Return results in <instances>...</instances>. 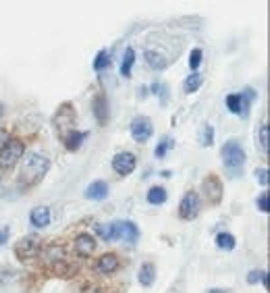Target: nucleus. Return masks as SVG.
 <instances>
[{
	"label": "nucleus",
	"mask_w": 270,
	"mask_h": 293,
	"mask_svg": "<svg viewBox=\"0 0 270 293\" xmlns=\"http://www.w3.org/2000/svg\"><path fill=\"white\" fill-rule=\"evenodd\" d=\"M23 152H25V146L21 139H7L5 146L0 148V169L3 171H11L21 158H23Z\"/></svg>",
	"instance_id": "3"
},
{
	"label": "nucleus",
	"mask_w": 270,
	"mask_h": 293,
	"mask_svg": "<svg viewBox=\"0 0 270 293\" xmlns=\"http://www.w3.org/2000/svg\"><path fill=\"white\" fill-rule=\"evenodd\" d=\"M92 108H94V115H96L98 123H100V125H106V121H108V104H106V96H104V94H98V96L94 98Z\"/></svg>",
	"instance_id": "15"
},
{
	"label": "nucleus",
	"mask_w": 270,
	"mask_h": 293,
	"mask_svg": "<svg viewBox=\"0 0 270 293\" xmlns=\"http://www.w3.org/2000/svg\"><path fill=\"white\" fill-rule=\"evenodd\" d=\"M9 239V227H3L0 229V245H5Z\"/></svg>",
	"instance_id": "34"
},
{
	"label": "nucleus",
	"mask_w": 270,
	"mask_h": 293,
	"mask_svg": "<svg viewBox=\"0 0 270 293\" xmlns=\"http://www.w3.org/2000/svg\"><path fill=\"white\" fill-rule=\"evenodd\" d=\"M258 208H260L264 214H268V210H270V206H268V191H264L260 198H258Z\"/></svg>",
	"instance_id": "30"
},
{
	"label": "nucleus",
	"mask_w": 270,
	"mask_h": 293,
	"mask_svg": "<svg viewBox=\"0 0 270 293\" xmlns=\"http://www.w3.org/2000/svg\"><path fill=\"white\" fill-rule=\"evenodd\" d=\"M200 214V195L195 191H187L179 204V216L183 220H193Z\"/></svg>",
	"instance_id": "4"
},
{
	"label": "nucleus",
	"mask_w": 270,
	"mask_h": 293,
	"mask_svg": "<svg viewBox=\"0 0 270 293\" xmlns=\"http://www.w3.org/2000/svg\"><path fill=\"white\" fill-rule=\"evenodd\" d=\"M135 63V50L133 48H127L123 54V63H121V75L123 77H129L131 75V69Z\"/></svg>",
	"instance_id": "21"
},
{
	"label": "nucleus",
	"mask_w": 270,
	"mask_h": 293,
	"mask_svg": "<svg viewBox=\"0 0 270 293\" xmlns=\"http://www.w3.org/2000/svg\"><path fill=\"white\" fill-rule=\"evenodd\" d=\"M30 222L36 227V229H44V227H48L50 225V208H46V206H38V208H34L32 210V214H30Z\"/></svg>",
	"instance_id": "11"
},
{
	"label": "nucleus",
	"mask_w": 270,
	"mask_h": 293,
	"mask_svg": "<svg viewBox=\"0 0 270 293\" xmlns=\"http://www.w3.org/2000/svg\"><path fill=\"white\" fill-rule=\"evenodd\" d=\"M216 245L220 249H226V252H231V249H235V237L231 233H220L216 237Z\"/></svg>",
	"instance_id": "24"
},
{
	"label": "nucleus",
	"mask_w": 270,
	"mask_h": 293,
	"mask_svg": "<svg viewBox=\"0 0 270 293\" xmlns=\"http://www.w3.org/2000/svg\"><path fill=\"white\" fill-rule=\"evenodd\" d=\"M75 249H77V254L79 256H92L94 254V249H96V239L92 235H77V239H75Z\"/></svg>",
	"instance_id": "14"
},
{
	"label": "nucleus",
	"mask_w": 270,
	"mask_h": 293,
	"mask_svg": "<svg viewBox=\"0 0 270 293\" xmlns=\"http://www.w3.org/2000/svg\"><path fill=\"white\" fill-rule=\"evenodd\" d=\"M40 249V237L38 235H27V237H21V239L15 243V256L19 260H27L38 254Z\"/></svg>",
	"instance_id": "5"
},
{
	"label": "nucleus",
	"mask_w": 270,
	"mask_h": 293,
	"mask_svg": "<svg viewBox=\"0 0 270 293\" xmlns=\"http://www.w3.org/2000/svg\"><path fill=\"white\" fill-rule=\"evenodd\" d=\"M220 154H222V162H224V166L229 169L233 175H239L241 173V169L245 166V150H243V146H241L237 139H229L224 146H222V150H220Z\"/></svg>",
	"instance_id": "2"
},
{
	"label": "nucleus",
	"mask_w": 270,
	"mask_h": 293,
	"mask_svg": "<svg viewBox=\"0 0 270 293\" xmlns=\"http://www.w3.org/2000/svg\"><path fill=\"white\" fill-rule=\"evenodd\" d=\"M75 123V110H73V106L71 104H63L61 108H59V113H56V117H54V125L61 129V135L65 137L69 131H73L71 129V125Z\"/></svg>",
	"instance_id": "8"
},
{
	"label": "nucleus",
	"mask_w": 270,
	"mask_h": 293,
	"mask_svg": "<svg viewBox=\"0 0 270 293\" xmlns=\"http://www.w3.org/2000/svg\"><path fill=\"white\" fill-rule=\"evenodd\" d=\"M121 239L129 241L131 245L137 243V239H139V229L135 227V222H131V220H121Z\"/></svg>",
	"instance_id": "17"
},
{
	"label": "nucleus",
	"mask_w": 270,
	"mask_h": 293,
	"mask_svg": "<svg viewBox=\"0 0 270 293\" xmlns=\"http://www.w3.org/2000/svg\"><path fill=\"white\" fill-rule=\"evenodd\" d=\"M255 179H258L264 187H268V169H258L255 171Z\"/></svg>",
	"instance_id": "32"
},
{
	"label": "nucleus",
	"mask_w": 270,
	"mask_h": 293,
	"mask_svg": "<svg viewBox=\"0 0 270 293\" xmlns=\"http://www.w3.org/2000/svg\"><path fill=\"white\" fill-rule=\"evenodd\" d=\"M83 293H100V289H94V287H88V289H85Z\"/></svg>",
	"instance_id": "36"
},
{
	"label": "nucleus",
	"mask_w": 270,
	"mask_h": 293,
	"mask_svg": "<svg viewBox=\"0 0 270 293\" xmlns=\"http://www.w3.org/2000/svg\"><path fill=\"white\" fill-rule=\"evenodd\" d=\"M210 293H226V291H222V289H212Z\"/></svg>",
	"instance_id": "37"
},
{
	"label": "nucleus",
	"mask_w": 270,
	"mask_h": 293,
	"mask_svg": "<svg viewBox=\"0 0 270 293\" xmlns=\"http://www.w3.org/2000/svg\"><path fill=\"white\" fill-rule=\"evenodd\" d=\"M110 67V57H108V52L106 50H100L98 52V57L94 59V69L96 71H104V69Z\"/></svg>",
	"instance_id": "26"
},
{
	"label": "nucleus",
	"mask_w": 270,
	"mask_h": 293,
	"mask_svg": "<svg viewBox=\"0 0 270 293\" xmlns=\"http://www.w3.org/2000/svg\"><path fill=\"white\" fill-rule=\"evenodd\" d=\"M50 169V162L46 156L42 154H27L23 158V166H21V173H19V185L21 187H34L38 185L42 179L46 177Z\"/></svg>",
	"instance_id": "1"
},
{
	"label": "nucleus",
	"mask_w": 270,
	"mask_h": 293,
	"mask_svg": "<svg viewBox=\"0 0 270 293\" xmlns=\"http://www.w3.org/2000/svg\"><path fill=\"white\" fill-rule=\"evenodd\" d=\"M154 133V125L148 117H135L133 123H131V137L135 139V142L139 144H144L148 142V139L152 137Z\"/></svg>",
	"instance_id": "6"
},
{
	"label": "nucleus",
	"mask_w": 270,
	"mask_h": 293,
	"mask_svg": "<svg viewBox=\"0 0 270 293\" xmlns=\"http://www.w3.org/2000/svg\"><path fill=\"white\" fill-rule=\"evenodd\" d=\"M148 204H152V206H160V204H164L166 202V189L164 187H152L150 191H148Z\"/></svg>",
	"instance_id": "22"
},
{
	"label": "nucleus",
	"mask_w": 270,
	"mask_h": 293,
	"mask_svg": "<svg viewBox=\"0 0 270 293\" xmlns=\"http://www.w3.org/2000/svg\"><path fill=\"white\" fill-rule=\"evenodd\" d=\"M144 59H146V63H148L152 69H156V71H160V69L166 67V59H162V54L156 52V50H146Z\"/></svg>",
	"instance_id": "20"
},
{
	"label": "nucleus",
	"mask_w": 270,
	"mask_h": 293,
	"mask_svg": "<svg viewBox=\"0 0 270 293\" xmlns=\"http://www.w3.org/2000/svg\"><path fill=\"white\" fill-rule=\"evenodd\" d=\"M260 278H262V270H251L249 276H247V283H249V285H255V283L260 281Z\"/></svg>",
	"instance_id": "33"
},
{
	"label": "nucleus",
	"mask_w": 270,
	"mask_h": 293,
	"mask_svg": "<svg viewBox=\"0 0 270 293\" xmlns=\"http://www.w3.org/2000/svg\"><path fill=\"white\" fill-rule=\"evenodd\" d=\"M202 48H193L191 50V54H189V67H191V71L195 73L197 71V67H200V63H202Z\"/></svg>",
	"instance_id": "29"
},
{
	"label": "nucleus",
	"mask_w": 270,
	"mask_h": 293,
	"mask_svg": "<svg viewBox=\"0 0 270 293\" xmlns=\"http://www.w3.org/2000/svg\"><path fill=\"white\" fill-rule=\"evenodd\" d=\"M152 92H154L156 96L162 94V100H166V96H168V94H166V83H158V81H156L154 86H152Z\"/></svg>",
	"instance_id": "31"
},
{
	"label": "nucleus",
	"mask_w": 270,
	"mask_h": 293,
	"mask_svg": "<svg viewBox=\"0 0 270 293\" xmlns=\"http://www.w3.org/2000/svg\"><path fill=\"white\" fill-rule=\"evenodd\" d=\"M85 137H88V131H77V129H73V131H69V133L63 137V144H65V148H67L69 152H77V150L81 148V144H83Z\"/></svg>",
	"instance_id": "13"
},
{
	"label": "nucleus",
	"mask_w": 270,
	"mask_h": 293,
	"mask_svg": "<svg viewBox=\"0 0 270 293\" xmlns=\"http://www.w3.org/2000/svg\"><path fill=\"white\" fill-rule=\"evenodd\" d=\"M226 108H229L233 115H241V108H243V96L241 94H229L226 96Z\"/></svg>",
	"instance_id": "23"
},
{
	"label": "nucleus",
	"mask_w": 270,
	"mask_h": 293,
	"mask_svg": "<svg viewBox=\"0 0 270 293\" xmlns=\"http://www.w3.org/2000/svg\"><path fill=\"white\" fill-rule=\"evenodd\" d=\"M96 268H98V272H102V274L115 272L119 268L117 254H104V256H100V260H98V264H96Z\"/></svg>",
	"instance_id": "16"
},
{
	"label": "nucleus",
	"mask_w": 270,
	"mask_h": 293,
	"mask_svg": "<svg viewBox=\"0 0 270 293\" xmlns=\"http://www.w3.org/2000/svg\"><path fill=\"white\" fill-rule=\"evenodd\" d=\"M85 198L88 200H94V202H102L108 198V185L104 181H94V183L88 185L85 189Z\"/></svg>",
	"instance_id": "10"
},
{
	"label": "nucleus",
	"mask_w": 270,
	"mask_h": 293,
	"mask_svg": "<svg viewBox=\"0 0 270 293\" xmlns=\"http://www.w3.org/2000/svg\"><path fill=\"white\" fill-rule=\"evenodd\" d=\"M258 148L264 152V154H268V125L264 123L260 131H258Z\"/></svg>",
	"instance_id": "28"
},
{
	"label": "nucleus",
	"mask_w": 270,
	"mask_h": 293,
	"mask_svg": "<svg viewBox=\"0 0 270 293\" xmlns=\"http://www.w3.org/2000/svg\"><path fill=\"white\" fill-rule=\"evenodd\" d=\"M200 144L202 146H212V144H214V127H212V125H206V127L202 129Z\"/></svg>",
	"instance_id": "27"
},
{
	"label": "nucleus",
	"mask_w": 270,
	"mask_h": 293,
	"mask_svg": "<svg viewBox=\"0 0 270 293\" xmlns=\"http://www.w3.org/2000/svg\"><path fill=\"white\" fill-rule=\"evenodd\" d=\"M202 83H204V75L195 71L183 81V90H185V94H193V92H197L202 88Z\"/></svg>",
	"instance_id": "19"
},
{
	"label": "nucleus",
	"mask_w": 270,
	"mask_h": 293,
	"mask_svg": "<svg viewBox=\"0 0 270 293\" xmlns=\"http://www.w3.org/2000/svg\"><path fill=\"white\" fill-rule=\"evenodd\" d=\"M0 195H3V187H0Z\"/></svg>",
	"instance_id": "38"
},
{
	"label": "nucleus",
	"mask_w": 270,
	"mask_h": 293,
	"mask_svg": "<svg viewBox=\"0 0 270 293\" xmlns=\"http://www.w3.org/2000/svg\"><path fill=\"white\" fill-rule=\"evenodd\" d=\"M204 193L210 204H218L222 200V183L216 175H210L204 179Z\"/></svg>",
	"instance_id": "9"
},
{
	"label": "nucleus",
	"mask_w": 270,
	"mask_h": 293,
	"mask_svg": "<svg viewBox=\"0 0 270 293\" xmlns=\"http://www.w3.org/2000/svg\"><path fill=\"white\" fill-rule=\"evenodd\" d=\"M260 281H262V285H264V287H268V274H266L264 270H262V278H260Z\"/></svg>",
	"instance_id": "35"
},
{
	"label": "nucleus",
	"mask_w": 270,
	"mask_h": 293,
	"mask_svg": "<svg viewBox=\"0 0 270 293\" xmlns=\"http://www.w3.org/2000/svg\"><path fill=\"white\" fill-rule=\"evenodd\" d=\"M96 231H98V235H100L104 241H117V239H121V220L110 222V225H106V227L98 225Z\"/></svg>",
	"instance_id": "12"
},
{
	"label": "nucleus",
	"mask_w": 270,
	"mask_h": 293,
	"mask_svg": "<svg viewBox=\"0 0 270 293\" xmlns=\"http://www.w3.org/2000/svg\"><path fill=\"white\" fill-rule=\"evenodd\" d=\"M173 146H175V142H173V137H162L160 139V144L156 146V156L158 158H164L166 154H168V150H173Z\"/></svg>",
	"instance_id": "25"
},
{
	"label": "nucleus",
	"mask_w": 270,
	"mask_h": 293,
	"mask_svg": "<svg viewBox=\"0 0 270 293\" xmlns=\"http://www.w3.org/2000/svg\"><path fill=\"white\" fill-rule=\"evenodd\" d=\"M135 166H137V158H135V154H131V152H119V154L112 158V169H115V173H119L123 177L133 173Z\"/></svg>",
	"instance_id": "7"
},
{
	"label": "nucleus",
	"mask_w": 270,
	"mask_h": 293,
	"mask_svg": "<svg viewBox=\"0 0 270 293\" xmlns=\"http://www.w3.org/2000/svg\"><path fill=\"white\" fill-rule=\"evenodd\" d=\"M154 281H156V268H154V264L152 262L141 264V268H139V285L152 287Z\"/></svg>",
	"instance_id": "18"
}]
</instances>
